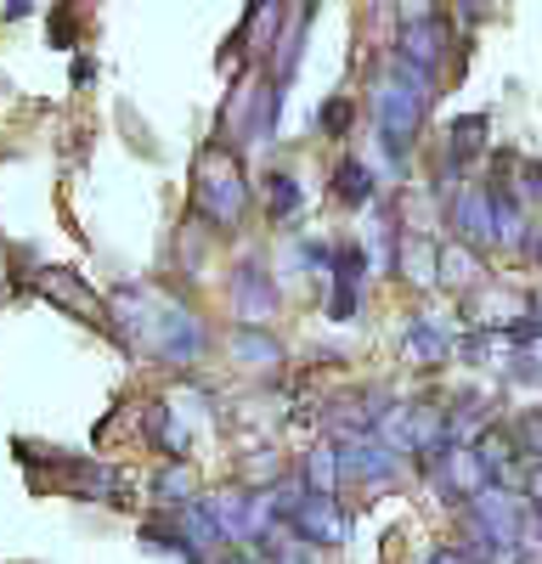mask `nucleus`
<instances>
[{"mask_svg":"<svg viewBox=\"0 0 542 564\" xmlns=\"http://www.w3.org/2000/svg\"><path fill=\"white\" fill-rule=\"evenodd\" d=\"M108 334L130 350V356H148L159 367L187 372L215 350L209 322L170 289L159 282H119L108 294Z\"/></svg>","mask_w":542,"mask_h":564,"instance_id":"f257e3e1","label":"nucleus"},{"mask_svg":"<svg viewBox=\"0 0 542 564\" xmlns=\"http://www.w3.org/2000/svg\"><path fill=\"white\" fill-rule=\"evenodd\" d=\"M435 90L441 79L390 57L384 79L373 85V135H379V153H384V170L390 175H406L413 170V153L424 141V119L435 108Z\"/></svg>","mask_w":542,"mask_h":564,"instance_id":"f03ea898","label":"nucleus"},{"mask_svg":"<svg viewBox=\"0 0 542 564\" xmlns=\"http://www.w3.org/2000/svg\"><path fill=\"white\" fill-rule=\"evenodd\" d=\"M215 238H238L243 220L254 215V181H249V164H243V148H232L226 135H209L198 159H193V198H187Z\"/></svg>","mask_w":542,"mask_h":564,"instance_id":"7ed1b4c3","label":"nucleus"},{"mask_svg":"<svg viewBox=\"0 0 542 564\" xmlns=\"http://www.w3.org/2000/svg\"><path fill=\"white\" fill-rule=\"evenodd\" d=\"M278 113H283V85L271 79V74H260V68H249L232 85V97H226L215 135H226L232 148L249 153V148H260V141L278 135Z\"/></svg>","mask_w":542,"mask_h":564,"instance_id":"20e7f679","label":"nucleus"},{"mask_svg":"<svg viewBox=\"0 0 542 564\" xmlns=\"http://www.w3.org/2000/svg\"><path fill=\"white\" fill-rule=\"evenodd\" d=\"M452 52H458V23L446 18L441 0H401V18H395V57L441 79V68L452 63Z\"/></svg>","mask_w":542,"mask_h":564,"instance_id":"39448f33","label":"nucleus"},{"mask_svg":"<svg viewBox=\"0 0 542 564\" xmlns=\"http://www.w3.org/2000/svg\"><path fill=\"white\" fill-rule=\"evenodd\" d=\"M226 300H232V316L249 322V327H265L283 311V289H278V276H271V265L260 254L232 260V271H226Z\"/></svg>","mask_w":542,"mask_h":564,"instance_id":"423d86ee","label":"nucleus"},{"mask_svg":"<svg viewBox=\"0 0 542 564\" xmlns=\"http://www.w3.org/2000/svg\"><path fill=\"white\" fill-rule=\"evenodd\" d=\"M424 475H430V486H435V497L446 508H464L469 497H480L491 486V468H486V457H480L475 441H452L441 457L424 463Z\"/></svg>","mask_w":542,"mask_h":564,"instance_id":"0eeeda50","label":"nucleus"},{"mask_svg":"<svg viewBox=\"0 0 542 564\" xmlns=\"http://www.w3.org/2000/svg\"><path fill=\"white\" fill-rule=\"evenodd\" d=\"M289 536L328 553V547H345L350 542V508L339 502V491H305L300 508L289 513Z\"/></svg>","mask_w":542,"mask_h":564,"instance_id":"6e6552de","label":"nucleus"},{"mask_svg":"<svg viewBox=\"0 0 542 564\" xmlns=\"http://www.w3.org/2000/svg\"><path fill=\"white\" fill-rule=\"evenodd\" d=\"M29 289L40 300H52L57 311H68V316H79V322H90V327H102V334H108V294H97L79 271H68V265H34Z\"/></svg>","mask_w":542,"mask_h":564,"instance_id":"1a4fd4ad","label":"nucleus"},{"mask_svg":"<svg viewBox=\"0 0 542 564\" xmlns=\"http://www.w3.org/2000/svg\"><path fill=\"white\" fill-rule=\"evenodd\" d=\"M491 148V119L486 113H458L446 124V148H441V175H435V198H446L458 181H469V170L486 159Z\"/></svg>","mask_w":542,"mask_h":564,"instance_id":"9d476101","label":"nucleus"},{"mask_svg":"<svg viewBox=\"0 0 542 564\" xmlns=\"http://www.w3.org/2000/svg\"><path fill=\"white\" fill-rule=\"evenodd\" d=\"M446 209V231H452V243H469V249H497V226H491V193H486V181H458L452 193L441 198Z\"/></svg>","mask_w":542,"mask_h":564,"instance_id":"9b49d317","label":"nucleus"},{"mask_svg":"<svg viewBox=\"0 0 542 564\" xmlns=\"http://www.w3.org/2000/svg\"><path fill=\"white\" fill-rule=\"evenodd\" d=\"M300 7L294 0H249L243 7V23H238V34H232V45H226V63H232V52L243 45V57L260 68V63H271V52H278V40H283V29H289V18H294Z\"/></svg>","mask_w":542,"mask_h":564,"instance_id":"f8f14e48","label":"nucleus"},{"mask_svg":"<svg viewBox=\"0 0 542 564\" xmlns=\"http://www.w3.org/2000/svg\"><path fill=\"white\" fill-rule=\"evenodd\" d=\"M339 463H345V486H368V491H390L406 475V457L390 452L379 435L361 441H339Z\"/></svg>","mask_w":542,"mask_h":564,"instance_id":"ddd939ff","label":"nucleus"},{"mask_svg":"<svg viewBox=\"0 0 542 564\" xmlns=\"http://www.w3.org/2000/svg\"><path fill=\"white\" fill-rule=\"evenodd\" d=\"M401 361L419 367V372H441L446 361H458V339H452L435 316H406V327H401Z\"/></svg>","mask_w":542,"mask_h":564,"instance_id":"4468645a","label":"nucleus"},{"mask_svg":"<svg viewBox=\"0 0 542 564\" xmlns=\"http://www.w3.org/2000/svg\"><path fill=\"white\" fill-rule=\"evenodd\" d=\"M142 435L170 463H187L193 457V423H187V412H181L175 401H148L142 406Z\"/></svg>","mask_w":542,"mask_h":564,"instance_id":"2eb2a0df","label":"nucleus"},{"mask_svg":"<svg viewBox=\"0 0 542 564\" xmlns=\"http://www.w3.org/2000/svg\"><path fill=\"white\" fill-rule=\"evenodd\" d=\"M491 423H497V395H486V390L446 395V435L452 441H480Z\"/></svg>","mask_w":542,"mask_h":564,"instance_id":"dca6fc26","label":"nucleus"},{"mask_svg":"<svg viewBox=\"0 0 542 564\" xmlns=\"http://www.w3.org/2000/svg\"><path fill=\"white\" fill-rule=\"evenodd\" d=\"M226 356H232L238 367H249V372H278V367L289 361V345H283L278 334H265V327L238 322V327H232V345H226Z\"/></svg>","mask_w":542,"mask_h":564,"instance_id":"f3484780","label":"nucleus"},{"mask_svg":"<svg viewBox=\"0 0 542 564\" xmlns=\"http://www.w3.org/2000/svg\"><path fill=\"white\" fill-rule=\"evenodd\" d=\"M328 193H334L339 209L361 215V209L379 198V175H373V164H361L356 153H345V159L334 164V175H328Z\"/></svg>","mask_w":542,"mask_h":564,"instance_id":"a211bd4d","label":"nucleus"},{"mask_svg":"<svg viewBox=\"0 0 542 564\" xmlns=\"http://www.w3.org/2000/svg\"><path fill=\"white\" fill-rule=\"evenodd\" d=\"M395 276L406 282V289H441V249L430 238H419V231H401V254H395Z\"/></svg>","mask_w":542,"mask_h":564,"instance_id":"6ab92c4d","label":"nucleus"},{"mask_svg":"<svg viewBox=\"0 0 542 564\" xmlns=\"http://www.w3.org/2000/svg\"><path fill=\"white\" fill-rule=\"evenodd\" d=\"M486 289V254L469 243H446L441 249V294H480Z\"/></svg>","mask_w":542,"mask_h":564,"instance_id":"aec40b11","label":"nucleus"},{"mask_svg":"<svg viewBox=\"0 0 542 564\" xmlns=\"http://www.w3.org/2000/svg\"><path fill=\"white\" fill-rule=\"evenodd\" d=\"M300 209H305L300 175L294 170H265V181H260V215L271 226H289V220H300Z\"/></svg>","mask_w":542,"mask_h":564,"instance_id":"412c9836","label":"nucleus"},{"mask_svg":"<svg viewBox=\"0 0 542 564\" xmlns=\"http://www.w3.org/2000/svg\"><path fill=\"white\" fill-rule=\"evenodd\" d=\"M148 491H153V508H187V502H198L204 491H198V475H193V463H170L164 457V468L148 480Z\"/></svg>","mask_w":542,"mask_h":564,"instance_id":"4be33fe9","label":"nucleus"},{"mask_svg":"<svg viewBox=\"0 0 542 564\" xmlns=\"http://www.w3.org/2000/svg\"><path fill=\"white\" fill-rule=\"evenodd\" d=\"M294 475L305 480V491H339L345 486V463H339V441H316Z\"/></svg>","mask_w":542,"mask_h":564,"instance_id":"5701e85b","label":"nucleus"},{"mask_svg":"<svg viewBox=\"0 0 542 564\" xmlns=\"http://www.w3.org/2000/svg\"><path fill=\"white\" fill-rule=\"evenodd\" d=\"M373 260L361 243H334V265H328V282H368Z\"/></svg>","mask_w":542,"mask_h":564,"instance_id":"b1692460","label":"nucleus"},{"mask_svg":"<svg viewBox=\"0 0 542 564\" xmlns=\"http://www.w3.org/2000/svg\"><path fill=\"white\" fill-rule=\"evenodd\" d=\"M323 316H328V322H356V316H361V282H328Z\"/></svg>","mask_w":542,"mask_h":564,"instance_id":"393cba45","label":"nucleus"},{"mask_svg":"<svg viewBox=\"0 0 542 564\" xmlns=\"http://www.w3.org/2000/svg\"><path fill=\"white\" fill-rule=\"evenodd\" d=\"M509 435L525 457H542V406H520L509 412Z\"/></svg>","mask_w":542,"mask_h":564,"instance_id":"a878e982","label":"nucleus"},{"mask_svg":"<svg viewBox=\"0 0 542 564\" xmlns=\"http://www.w3.org/2000/svg\"><path fill=\"white\" fill-rule=\"evenodd\" d=\"M316 130L323 135H350L356 130V102L350 97H328L323 113H316Z\"/></svg>","mask_w":542,"mask_h":564,"instance_id":"bb28decb","label":"nucleus"},{"mask_svg":"<svg viewBox=\"0 0 542 564\" xmlns=\"http://www.w3.org/2000/svg\"><path fill=\"white\" fill-rule=\"evenodd\" d=\"M509 384H542V356L536 350H509Z\"/></svg>","mask_w":542,"mask_h":564,"instance_id":"cd10ccee","label":"nucleus"},{"mask_svg":"<svg viewBox=\"0 0 542 564\" xmlns=\"http://www.w3.org/2000/svg\"><path fill=\"white\" fill-rule=\"evenodd\" d=\"M514 186H520V198L536 209V204H542V159H525V164H514Z\"/></svg>","mask_w":542,"mask_h":564,"instance_id":"c85d7f7f","label":"nucleus"},{"mask_svg":"<svg viewBox=\"0 0 542 564\" xmlns=\"http://www.w3.org/2000/svg\"><path fill=\"white\" fill-rule=\"evenodd\" d=\"M45 40L52 45H74L79 29H74V0H57V12H52V29H45Z\"/></svg>","mask_w":542,"mask_h":564,"instance_id":"c756f323","label":"nucleus"},{"mask_svg":"<svg viewBox=\"0 0 542 564\" xmlns=\"http://www.w3.org/2000/svg\"><path fill=\"white\" fill-rule=\"evenodd\" d=\"M311 553H316V547H305V542L283 536L278 547H271V553H260V558H265V564H311Z\"/></svg>","mask_w":542,"mask_h":564,"instance_id":"7c9ffc66","label":"nucleus"},{"mask_svg":"<svg viewBox=\"0 0 542 564\" xmlns=\"http://www.w3.org/2000/svg\"><path fill=\"white\" fill-rule=\"evenodd\" d=\"M452 12H458V23H486L491 12H497V0H452Z\"/></svg>","mask_w":542,"mask_h":564,"instance_id":"2f4dec72","label":"nucleus"},{"mask_svg":"<svg viewBox=\"0 0 542 564\" xmlns=\"http://www.w3.org/2000/svg\"><path fill=\"white\" fill-rule=\"evenodd\" d=\"M525 497H531V508L542 513V457H531V468H525V486H520Z\"/></svg>","mask_w":542,"mask_h":564,"instance_id":"473e14b6","label":"nucleus"},{"mask_svg":"<svg viewBox=\"0 0 542 564\" xmlns=\"http://www.w3.org/2000/svg\"><path fill=\"white\" fill-rule=\"evenodd\" d=\"M34 12V0H7V12H0V18H7V23H23Z\"/></svg>","mask_w":542,"mask_h":564,"instance_id":"72a5a7b5","label":"nucleus"},{"mask_svg":"<svg viewBox=\"0 0 542 564\" xmlns=\"http://www.w3.org/2000/svg\"><path fill=\"white\" fill-rule=\"evenodd\" d=\"M90 79H97V63H90V57H74V85H90Z\"/></svg>","mask_w":542,"mask_h":564,"instance_id":"f704fd0d","label":"nucleus"},{"mask_svg":"<svg viewBox=\"0 0 542 564\" xmlns=\"http://www.w3.org/2000/svg\"><path fill=\"white\" fill-rule=\"evenodd\" d=\"M424 564H469V558H464V553H458V547H435V553H430V558H424Z\"/></svg>","mask_w":542,"mask_h":564,"instance_id":"c9c22d12","label":"nucleus"},{"mask_svg":"<svg viewBox=\"0 0 542 564\" xmlns=\"http://www.w3.org/2000/svg\"><path fill=\"white\" fill-rule=\"evenodd\" d=\"M525 254L542 265V220H531V238H525Z\"/></svg>","mask_w":542,"mask_h":564,"instance_id":"e433bc0d","label":"nucleus"},{"mask_svg":"<svg viewBox=\"0 0 542 564\" xmlns=\"http://www.w3.org/2000/svg\"><path fill=\"white\" fill-rule=\"evenodd\" d=\"M215 564H260V553H249V547H232V553H220Z\"/></svg>","mask_w":542,"mask_h":564,"instance_id":"4c0bfd02","label":"nucleus"}]
</instances>
